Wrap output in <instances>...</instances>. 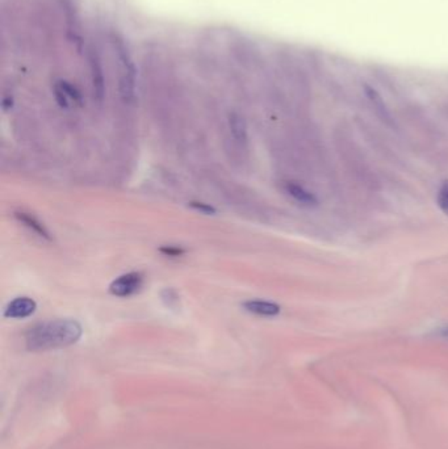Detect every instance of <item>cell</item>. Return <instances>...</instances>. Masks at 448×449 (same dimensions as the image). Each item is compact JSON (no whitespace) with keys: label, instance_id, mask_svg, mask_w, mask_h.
<instances>
[{"label":"cell","instance_id":"cell-12","mask_svg":"<svg viewBox=\"0 0 448 449\" xmlns=\"http://www.w3.org/2000/svg\"><path fill=\"white\" fill-rule=\"evenodd\" d=\"M159 252L163 254L164 257H170V258H179L183 257L186 254V250L180 246H162L159 248Z\"/></svg>","mask_w":448,"mask_h":449},{"label":"cell","instance_id":"cell-7","mask_svg":"<svg viewBox=\"0 0 448 449\" xmlns=\"http://www.w3.org/2000/svg\"><path fill=\"white\" fill-rule=\"evenodd\" d=\"M14 217L19 222H21L24 226H27L29 230L35 232L36 235H39V237L46 239V241L52 239V235H50L49 230L45 228V225L41 222L40 219L35 217L33 214L27 213V212H14Z\"/></svg>","mask_w":448,"mask_h":449},{"label":"cell","instance_id":"cell-8","mask_svg":"<svg viewBox=\"0 0 448 449\" xmlns=\"http://www.w3.org/2000/svg\"><path fill=\"white\" fill-rule=\"evenodd\" d=\"M88 61H90V68H91V74H92V84H94L96 99L101 100L104 96V77H103L100 61H99L95 52H92V50L90 52Z\"/></svg>","mask_w":448,"mask_h":449},{"label":"cell","instance_id":"cell-13","mask_svg":"<svg viewBox=\"0 0 448 449\" xmlns=\"http://www.w3.org/2000/svg\"><path fill=\"white\" fill-rule=\"evenodd\" d=\"M190 206L192 209L206 214V216H213L217 213V210L212 206V205L205 204V203H200V201H192L190 203Z\"/></svg>","mask_w":448,"mask_h":449},{"label":"cell","instance_id":"cell-6","mask_svg":"<svg viewBox=\"0 0 448 449\" xmlns=\"http://www.w3.org/2000/svg\"><path fill=\"white\" fill-rule=\"evenodd\" d=\"M242 306L246 312L262 315V317H275L282 310L277 303H273L270 301H260V299L246 301Z\"/></svg>","mask_w":448,"mask_h":449},{"label":"cell","instance_id":"cell-1","mask_svg":"<svg viewBox=\"0 0 448 449\" xmlns=\"http://www.w3.org/2000/svg\"><path fill=\"white\" fill-rule=\"evenodd\" d=\"M81 323L75 319H55L30 327L26 334L29 351L41 352L65 348L81 339Z\"/></svg>","mask_w":448,"mask_h":449},{"label":"cell","instance_id":"cell-3","mask_svg":"<svg viewBox=\"0 0 448 449\" xmlns=\"http://www.w3.org/2000/svg\"><path fill=\"white\" fill-rule=\"evenodd\" d=\"M142 284H144L142 273L129 272L116 279L109 286V292L117 297H129L138 292Z\"/></svg>","mask_w":448,"mask_h":449},{"label":"cell","instance_id":"cell-11","mask_svg":"<svg viewBox=\"0 0 448 449\" xmlns=\"http://www.w3.org/2000/svg\"><path fill=\"white\" fill-rule=\"evenodd\" d=\"M436 203L439 205L440 210L448 216V180L443 181V184L440 186L439 192H438Z\"/></svg>","mask_w":448,"mask_h":449},{"label":"cell","instance_id":"cell-10","mask_svg":"<svg viewBox=\"0 0 448 449\" xmlns=\"http://www.w3.org/2000/svg\"><path fill=\"white\" fill-rule=\"evenodd\" d=\"M285 191L291 197H293L296 201H299L301 204H317V199L314 197V194L309 191H306L305 188H302L301 186L296 184V183H286L285 184Z\"/></svg>","mask_w":448,"mask_h":449},{"label":"cell","instance_id":"cell-2","mask_svg":"<svg viewBox=\"0 0 448 449\" xmlns=\"http://www.w3.org/2000/svg\"><path fill=\"white\" fill-rule=\"evenodd\" d=\"M110 43L113 46L115 54L119 61L120 68V95L122 100L129 103L135 99L136 91V68L133 65L130 53L128 52L125 43L119 36H112Z\"/></svg>","mask_w":448,"mask_h":449},{"label":"cell","instance_id":"cell-5","mask_svg":"<svg viewBox=\"0 0 448 449\" xmlns=\"http://www.w3.org/2000/svg\"><path fill=\"white\" fill-rule=\"evenodd\" d=\"M36 309H37V303L33 299L29 297H19L7 305L4 310V317L11 319H24L35 313Z\"/></svg>","mask_w":448,"mask_h":449},{"label":"cell","instance_id":"cell-9","mask_svg":"<svg viewBox=\"0 0 448 449\" xmlns=\"http://www.w3.org/2000/svg\"><path fill=\"white\" fill-rule=\"evenodd\" d=\"M229 128H231L233 138L240 143H247V125L244 123V117L237 113H231L229 116Z\"/></svg>","mask_w":448,"mask_h":449},{"label":"cell","instance_id":"cell-4","mask_svg":"<svg viewBox=\"0 0 448 449\" xmlns=\"http://www.w3.org/2000/svg\"><path fill=\"white\" fill-rule=\"evenodd\" d=\"M55 95L57 103L61 108L68 109L71 106H81V92L68 82L58 81L55 86Z\"/></svg>","mask_w":448,"mask_h":449}]
</instances>
